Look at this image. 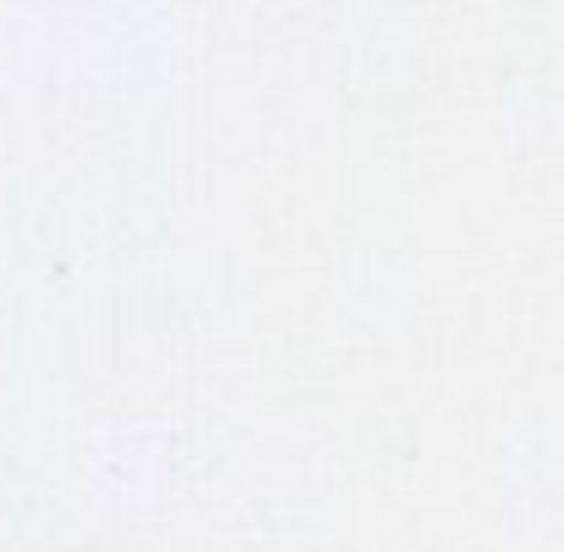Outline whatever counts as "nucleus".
I'll list each match as a JSON object with an SVG mask.
<instances>
[]
</instances>
